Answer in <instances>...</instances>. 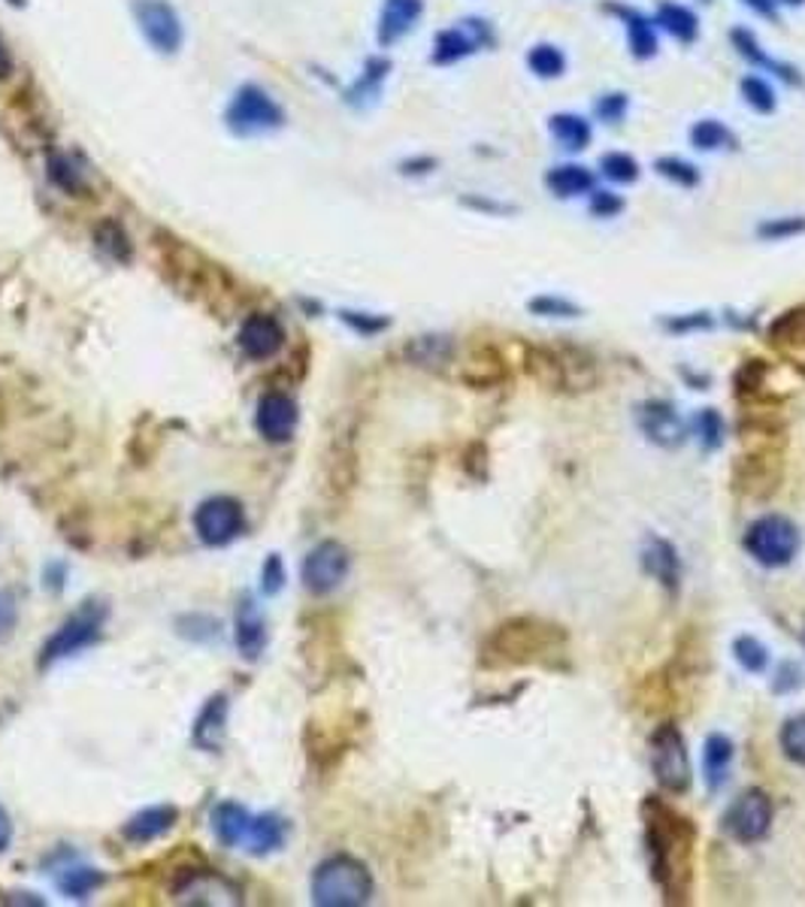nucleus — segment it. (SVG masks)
Segmentation results:
<instances>
[{
  "label": "nucleus",
  "mask_w": 805,
  "mask_h": 907,
  "mask_svg": "<svg viewBox=\"0 0 805 907\" xmlns=\"http://www.w3.org/2000/svg\"><path fill=\"white\" fill-rule=\"evenodd\" d=\"M385 73H388V61H369L367 76H364V80L357 82L355 88H352V101H355L357 94H360V97L376 94V91H379V82L385 80Z\"/></svg>",
  "instance_id": "de8ad7c7"
},
{
  "label": "nucleus",
  "mask_w": 805,
  "mask_h": 907,
  "mask_svg": "<svg viewBox=\"0 0 805 907\" xmlns=\"http://www.w3.org/2000/svg\"><path fill=\"white\" fill-rule=\"evenodd\" d=\"M176 820H179V811L172 805H151L130 816L125 826H122V835L130 844H149V841H158L161 835H167L176 826Z\"/></svg>",
  "instance_id": "f3484780"
},
{
  "label": "nucleus",
  "mask_w": 805,
  "mask_h": 907,
  "mask_svg": "<svg viewBox=\"0 0 805 907\" xmlns=\"http://www.w3.org/2000/svg\"><path fill=\"white\" fill-rule=\"evenodd\" d=\"M509 378V363L494 345H482L470 354V361L463 363V382L475 390H488V387L503 385Z\"/></svg>",
  "instance_id": "a211bd4d"
},
{
  "label": "nucleus",
  "mask_w": 805,
  "mask_h": 907,
  "mask_svg": "<svg viewBox=\"0 0 805 907\" xmlns=\"http://www.w3.org/2000/svg\"><path fill=\"white\" fill-rule=\"evenodd\" d=\"M245 518H242V505L230 497H212L200 502L195 511V530L200 542L221 548V544L233 542L242 533Z\"/></svg>",
  "instance_id": "9d476101"
},
{
  "label": "nucleus",
  "mask_w": 805,
  "mask_h": 907,
  "mask_svg": "<svg viewBox=\"0 0 805 907\" xmlns=\"http://www.w3.org/2000/svg\"><path fill=\"white\" fill-rule=\"evenodd\" d=\"M569 654V638L564 626L542 621L533 614H518L496 626L484 638L482 663L484 669H564Z\"/></svg>",
  "instance_id": "f03ea898"
},
{
  "label": "nucleus",
  "mask_w": 805,
  "mask_h": 907,
  "mask_svg": "<svg viewBox=\"0 0 805 907\" xmlns=\"http://www.w3.org/2000/svg\"><path fill=\"white\" fill-rule=\"evenodd\" d=\"M803 645H805V635H803Z\"/></svg>",
  "instance_id": "052dcab7"
},
{
  "label": "nucleus",
  "mask_w": 805,
  "mask_h": 907,
  "mask_svg": "<svg viewBox=\"0 0 805 907\" xmlns=\"http://www.w3.org/2000/svg\"><path fill=\"white\" fill-rule=\"evenodd\" d=\"M552 136L569 152H582L590 143V125H587L582 115L564 113L552 118Z\"/></svg>",
  "instance_id": "cd10ccee"
},
{
  "label": "nucleus",
  "mask_w": 805,
  "mask_h": 907,
  "mask_svg": "<svg viewBox=\"0 0 805 907\" xmlns=\"http://www.w3.org/2000/svg\"><path fill=\"white\" fill-rule=\"evenodd\" d=\"M624 209V200L618 197V194L611 191H594V197H590V212L597 218H611L618 216Z\"/></svg>",
  "instance_id": "09e8293b"
},
{
  "label": "nucleus",
  "mask_w": 805,
  "mask_h": 907,
  "mask_svg": "<svg viewBox=\"0 0 805 907\" xmlns=\"http://www.w3.org/2000/svg\"><path fill=\"white\" fill-rule=\"evenodd\" d=\"M745 551L760 566L766 569H782L794 563V556L799 554V544H803V535L796 530V523L784 514H763L757 521L748 527L745 539Z\"/></svg>",
  "instance_id": "39448f33"
},
{
  "label": "nucleus",
  "mask_w": 805,
  "mask_h": 907,
  "mask_svg": "<svg viewBox=\"0 0 805 907\" xmlns=\"http://www.w3.org/2000/svg\"><path fill=\"white\" fill-rule=\"evenodd\" d=\"M690 143H693V148H700V152H718V148H724L733 143V134H730L721 122L705 118V122H697V125H693V131H690Z\"/></svg>",
  "instance_id": "c9c22d12"
},
{
  "label": "nucleus",
  "mask_w": 805,
  "mask_h": 907,
  "mask_svg": "<svg viewBox=\"0 0 805 907\" xmlns=\"http://www.w3.org/2000/svg\"><path fill=\"white\" fill-rule=\"evenodd\" d=\"M648 762L657 786L669 795H684L693 783L688 760V741L676 723H660L648 738Z\"/></svg>",
  "instance_id": "20e7f679"
},
{
  "label": "nucleus",
  "mask_w": 805,
  "mask_h": 907,
  "mask_svg": "<svg viewBox=\"0 0 805 907\" xmlns=\"http://www.w3.org/2000/svg\"><path fill=\"white\" fill-rule=\"evenodd\" d=\"M770 336L775 345H784V348H805V306L791 309L782 317H775Z\"/></svg>",
  "instance_id": "c85d7f7f"
},
{
  "label": "nucleus",
  "mask_w": 805,
  "mask_h": 907,
  "mask_svg": "<svg viewBox=\"0 0 805 907\" xmlns=\"http://www.w3.org/2000/svg\"><path fill=\"white\" fill-rule=\"evenodd\" d=\"M645 853L651 862L655 884L667 905H688L693 893V859H697V826L688 814L657 795L642 802Z\"/></svg>",
  "instance_id": "f257e3e1"
},
{
  "label": "nucleus",
  "mask_w": 805,
  "mask_h": 907,
  "mask_svg": "<svg viewBox=\"0 0 805 907\" xmlns=\"http://www.w3.org/2000/svg\"><path fill=\"white\" fill-rule=\"evenodd\" d=\"M475 49V40H472L467 31L460 28H451V31H442L437 37V49H433V61L437 64H454L460 58H467Z\"/></svg>",
  "instance_id": "2f4dec72"
},
{
  "label": "nucleus",
  "mask_w": 805,
  "mask_h": 907,
  "mask_svg": "<svg viewBox=\"0 0 805 907\" xmlns=\"http://www.w3.org/2000/svg\"><path fill=\"white\" fill-rule=\"evenodd\" d=\"M697 436H700L702 448L714 451L718 445L724 442V418L714 408H702L697 415Z\"/></svg>",
  "instance_id": "79ce46f5"
},
{
  "label": "nucleus",
  "mask_w": 805,
  "mask_h": 907,
  "mask_svg": "<svg viewBox=\"0 0 805 907\" xmlns=\"http://www.w3.org/2000/svg\"><path fill=\"white\" fill-rule=\"evenodd\" d=\"M266 645V626L264 617L258 612L252 600H242L237 608V647L245 659H258Z\"/></svg>",
  "instance_id": "412c9836"
},
{
  "label": "nucleus",
  "mask_w": 805,
  "mask_h": 907,
  "mask_svg": "<svg viewBox=\"0 0 805 907\" xmlns=\"http://www.w3.org/2000/svg\"><path fill=\"white\" fill-rule=\"evenodd\" d=\"M285 345V330L279 324L273 315H264V312H254L242 321L240 327V348L245 357L252 361H270L276 357Z\"/></svg>",
  "instance_id": "2eb2a0df"
},
{
  "label": "nucleus",
  "mask_w": 805,
  "mask_h": 907,
  "mask_svg": "<svg viewBox=\"0 0 805 907\" xmlns=\"http://www.w3.org/2000/svg\"><path fill=\"white\" fill-rule=\"evenodd\" d=\"M639 430L645 432L648 442L660 445V448H679L688 436L679 411L663 399H648L639 406Z\"/></svg>",
  "instance_id": "f8f14e48"
},
{
  "label": "nucleus",
  "mask_w": 805,
  "mask_h": 907,
  "mask_svg": "<svg viewBox=\"0 0 805 907\" xmlns=\"http://www.w3.org/2000/svg\"><path fill=\"white\" fill-rule=\"evenodd\" d=\"M254 427L266 442H288L294 436V427H297V403L288 394H266L258 403V411H254Z\"/></svg>",
  "instance_id": "ddd939ff"
},
{
  "label": "nucleus",
  "mask_w": 805,
  "mask_h": 907,
  "mask_svg": "<svg viewBox=\"0 0 805 907\" xmlns=\"http://www.w3.org/2000/svg\"><path fill=\"white\" fill-rule=\"evenodd\" d=\"M627 97L624 94H603L597 103V118L606 125H621L624 115H627Z\"/></svg>",
  "instance_id": "a18cd8bd"
},
{
  "label": "nucleus",
  "mask_w": 805,
  "mask_h": 907,
  "mask_svg": "<svg viewBox=\"0 0 805 907\" xmlns=\"http://www.w3.org/2000/svg\"><path fill=\"white\" fill-rule=\"evenodd\" d=\"M12 841V823H10V814L3 811V805H0V853L10 847Z\"/></svg>",
  "instance_id": "6e6d98bb"
},
{
  "label": "nucleus",
  "mask_w": 805,
  "mask_h": 907,
  "mask_svg": "<svg viewBox=\"0 0 805 907\" xmlns=\"http://www.w3.org/2000/svg\"><path fill=\"white\" fill-rule=\"evenodd\" d=\"M94 239H97V246L113 258V261L118 263H127L130 261V254H134V249H130V239H127V233L122 230V225H115V221H101L97 225V230H94Z\"/></svg>",
  "instance_id": "473e14b6"
},
{
  "label": "nucleus",
  "mask_w": 805,
  "mask_h": 907,
  "mask_svg": "<svg viewBox=\"0 0 805 907\" xmlns=\"http://www.w3.org/2000/svg\"><path fill=\"white\" fill-rule=\"evenodd\" d=\"M657 173H660V176H667L669 181H676V185H684V188H693V185L700 181V173H697V167H693V164H688V160H681V158L657 160Z\"/></svg>",
  "instance_id": "c03bdc74"
},
{
  "label": "nucleus",
  "mask_w": 805,
  "mask_h": 907,
  "mask_svg": "<svg viewBox=\"0 0 805 907\" xmlns=\"http://www.w3.org/2000/svg\"><path fill=\"white\" fill-rule=\"evenodd\" d=\"M805 230V218H775V221H766V225L760 227L757 233L763 239H787V237H796V233H803Z\"/></svg>",
  "instance_id": "49530a36"
},
{
  "label": "nucleus",
  "mask_w": 805,
  "mask_h": 907,
  "mask_svg": "<svg viewBox=\"0 0 805 907\" xmlns=\"http://www.w3.org/2000/svg\"><path fill=\"white\" fill-rule=\"evenodd\" d=\"M352 569V554L339 542H322L312 548L303 560V584L315 596L334 593Z\"/></svg>",
  "instance_id": "1a4fd4ad"
},
{
  "label": "nucleus",
  "mask_w": 805,
  "mask_h": 907,
  "mask_svg": "<svg viewBox=\"0 0 805 907\" xmlns=\"http://www.w3.org/2000/svg\"><path fill=\"white\" fill-rule=\"evenodd\" d=\"M527 64L536 76H542V80H557V76L566 70V58L557 45L540 43L530 49Z\"/></svg>",
  "instance_id": "72a5a7b5"
},
{
  "label": "nucleus",
  "mask_w": 805,
  "mask_h": 907,
  "mask_svg": "<svg viewBox=\"0 0 805 907\" xmlns=\"http://www.w3.org/2000/svg\"><path fill=\"white\" fill-rule=\"evenodd\" d=\"M742 97H745L748 106L757 110V113H772V110H775V91H772L770 82L763 80V76H757V73H751V76L742 80Z\"/></svg>",
  "instance_id": "58836bf2"
},
{
  "label": "nucleus",
  "mask_w": 805,
  "mask_h": 907,
  "mask_svg": "<svg viewBox=\"0 0 805 907\" xmlns=\"http://www.w3.org/2000/svg\"><path fill=\"white\" fill-rule=\"evenodd\" d=\"M176 898L185 905H240V889L216 872L185 874L176 886Z\"/></svg>",
  "instance_id": "4468645a"
},
{
  "label": "nucleus",
  "mask_w": 805,
  "mask_h": 907,
  "mask_svg": "<svg viewBox=\"0 0 805 907\" xmlns=\"http://www.w3.org/2000/svg\"><path fill=\"white\" fill-rule=\"evenodd\" d=\"M642 569L657 581V584H663L669 593H676V590H679L681 556H679V551L672 548V542H667V539H657V535H651V539L645 542Z\"/></svg>",
  "instance_id": "dca6fc26"
},
{
  "label": "nucleus",
  "mask_w": 805,
  "mask_h": 907,
  "mask_svg": "<svg viewBox=\"0 0 805 907\" xmlns=\"http://www.w3.org/2000/svg\"><path fill=\"white\" fill-rule=\"evenodd\" d=\"M784 3H787V7H799L803 0H784Z\"/></svg>",
  "instance_id": "bf43d9fd"
},
{
  "label": "nucleus",
  "mask_w": 805,
  "mask_h": 907,
  "mask_svg": "<svg viewBox=\"0 0 805 907\" xmlns=\"http://www.w3.org/2000/svg\"><path fill=\"white\" fill-rule=\"evenodd\" d=\"M745 3L760 15H775V0H745Z\"/></svg>",
  "instance_id": "13d9d810"
},
{
  "label": "nucleus",
  "mask_w": 805,
  "mask_h": 907,
  "mask_svg": "<svg viewBox=\"0 0 805 907\" xmlns=\"http://www.w3.org/2000/svg\"><path fill=\"white\" fill-rule=\"evenodd\" d=\"M421 10H425L421 0H385L379 19V43L391 45L409 34L415 22L421 19Z\"/></svg>",
  "instance_id": "aec40b11"
},
{
  "label": "nucleus",
  "mask_w": 805,
  "mask_h": 907,
  "mask_svg": "<svg viewBox=\"0 0 805 907\" xmlns=\"http://www.w3.org/2000/svg\"><path fill=\"white\" fill-rule=\"evenodd\" d=\"M624 15V22H627V34H630V52L636 58H651L657 52V34H655V24L648 22L645 15H639V12H627V10H618Z\"/></svg>",
  "instance_id": "c756f323"
},
{
  "label": "nucleus",
  "mask_w": 805,
  "mask_h": 907,
  "mask_svg": "<svg viewBox=\"0 0 805 907\" xmlns=\"http://www.w3.org/2000/svg\"><path fill=\"white\" fill-rule=\"evenodd\" d=\"M134 15H137L139 31L149 40V45L161 55H172L182 45V22L164 0H137L134 3Z\"/></svg>",
  "instance_id": "9b49d317"
},
{
  "label": "nucleus",
  "mask_w": 805,
  "mask_h": 907,
  "mask_svg": "<svg viewBox=\"0 0 805 907\" xmlns=\"http://www.w3.org/2000/svg\"><path fill=\"white\" fill-rule=\"evenodd\" d=\"M285 844V823L273 814L252 816V826H249V838H245V851L254 856H266V853H276Z\"/></svg>",
  "instance_id": "b1692460"
},
{
  "label": "nucleus",
  "mask_w": 805,
  "mask_h": 907,
  "mask_svg": "<svg viewBox=\"0 0 805 907\" xmlns=\"http://www.w3.org/2000/svg\"><path fill=\"white\" fill-rule=\"evenodd\" d=\"M373 896V877L355 856H331L312 874V901L322 907H357Z\"/></svg>",
  "instance_id": "7ed1b4c3"
},
{
  "label": "nucleus",
  "mask_w": 805,
  "mask_h": 907,
  "mask_svg": "<svg viewBox=\"0 0 805 907\" xmlns=\"http://www.w3.org/2000/svg\"><path fill=\"white\" fill-rule=\"evenodd\" d=\"M104 621H106L104 605H94V602H88L85 608H80V612L73 614L70 621H64V624L58 626L55 635H52L46 645H43V650H40V666L46 669V666L58 663V659L76 657L80 650L92 647L94 642L101 638Z\"/></svg>",
  "instance_id": "423d86ee"
},
{
  "label": "nucleus",
  "mask_w": 805,
  "mask_h": 907,
  "mask_svg": "<svg viewBox=\"0 0 805 907\" xmlns=\"http://www.w3.org/2000/svg\"><path fill=\"white\" fill-rule=\"evenodd\" d=\"M285 122V113L264 88L242 85L228 106V127L240 136L270 134Z\"/></svg>",
  "instance_id": "0eeeda50"
},
{
  "label": "nucleus",
  "mask_w": 805,
  "mask_h": 907,
  "mask_svg": "<svg viewBox=\"0 0 805 907\" xmlns=\"http://www.w3.org/2000/svg\"><path fill=\"white\" fill-rule=\"evenodd\" d=\"M733 741L721 732H712L705 738V748H702V765H705V783L709 790L718 793L721 786L726 783V774H730V762H733Z\"/></svg>",
  "instance_id": "4be33fe9"
},
{
  "label": "nucleus",
  "mask_w": 805,
  "mask_h": 907,
  "mask_svg": "<svg viewBox=\"0 0 805 907\" xmlns=\"http://www.w3.org/2000/svg\"><path fill=\"white\" fill-rule=\"evenodd\" d=\"M730 37H733V45H736L739 52H742V55L751 61V64H757V67L766 70V73H775V76H782V80L791 82V85H796V82H799L796 70L787 67V64H778V61H772V58L763 52V45H760L754 37L748 34L745 28H736V31H733Z\"/></svg>",
  "instance_id": "393cba45"
},
{
  "label": "nucleus",
  "mask_w": 805,
  "mask_h": 907,
  "mask_svg": "<svg viewBox=\"0 0 805 907\" xmlns=\"http://www.w3.org/2000/svg\"><path fill=\"white\" fill-rule=\"evenodd\" d=\"M282 581H285V572H282V560L273 554L270 560H266V566H264V590H266V593H276V590L282 587Z\"/></svg>",
  "instance_id": "864d4df0"
},
{
  "label": "nucleus",
  "mask_w": 805,
  "mask_h": 907,
  "mask_svg": "<svg viewBox=\"0 0 805 907\" xmlns=\"http://www.w3.org/2000/svg\"><path fill=\"white\" fill-rule=\"evenodd\" d=\"M101 884H104V874L94 868H67L58 877V889L73 898H88Z\"/></svg>",
  "instance_id": "f704fd0d"
},
{
  "label": "nucleus",
  "mask_w": 805,
  "mask_h": 907,
  "mask_svg": "<svg viewBox=\"0 0 805 907\" xmlns=\"http://www.w3.org/2000/svg\"><path fill=\"white\" fill-rule=\"evenodd\" d=\"M545 185L552 188L554 197H578L594 188V173H587V167H578V164H564L545 176Z\"/></svg>",
  "instance_id": "a878e982"
},
{
  "label": "nucleus",
  "mask_w": 805,
  "mask_h": 907,
  "mask_svg": "<svg viewBox=\"0 0 805 907\" xmlns=\"http://www.w3.org/2000/svg\"><path fill=\"white\" fill-rule=\"evenodd\" d=\"M733 657L748 675H763L770 666V647L757 642L754 635H739L733 642Z\"/></svg>",
  "instance_id": "7c9ffc66"
},
{
  "label": "nucleus",
  "mask_w": 805,
  "mask_h": 907,
  "mask_svg": "<svg viewBox=\"0 0 805 907\" xmlns=\"http://www.w3.org/2000/svg\"><path fill=\"white\" fill-rule=\"evenodd\" d=\"M657 24L672 34L676 40H684V43H693L697 40V31H700V22L697 15L688 10V7H679V3H660L657 7Z\"/></svg>",
  "instance_id": "bb28decb"
},
{
  "label": "nucleus",
  "mask_w": 805,
  "mask_h": 907,
  "mask_svg": "<svg viewBox=\"0 0 805 907\" xmlns=\"http://www.w3.org/2000/svg\"><path fill=\"white\" fill-rule=\"evenodd\" d=\"M15 621H19V608H15V600L10 593L0 590V642L10 638L12 629H15Z\"/></svg>",
  "instance_id": "8fccbe9b"
},
{
  "label": "nucleus",
  "mask_w": 805,
  "mask_h": 907,
  "mask_svg": "<svg viewBox=\"0 0 805 907\" xmlns=\"http://www.w3.org/2000/svg\"><path fill=\"white\" fill-rule=\"evenodd\" d=\"M599 170H603V176H606V179L621 181V185L639 179V164H636L630 155H624V152H611V155H603V160H599Z\"/></svg>",
  "instance_id": "a19ab883"
},
{
  "label": "nucleus",
  "mask_w": 805,
  "mask_h": 907,
  "mask_svg": "<svg viewBox=\"0 0 805 907\" xmlns=\"http://www.w3.org/2000/svg\"><path fill=\"white\" fill-rule=\"evenodd\" d=\"M249 826H252V814L245 807L233 805V802H224L212 814V828H216V835H219L224 847H242L249 838Z\"/></svg>",
  "instance_id": "5701e85b"
},
{
  "label": "nucleus",
  "mask_w": 805,
  "mask_h": 907,
  "mask_svg": "<svg viewBox=\"0 0 805 907\" xmlns=\"http://www.w3.org/2000/svg\"><path fill=\"white\" fill-rule=\"evenodd\" d=\"M12 73V58H10V49L3 45V40H0V80H7Z\"/></svg>",
  "instance_id": "4d7b16f0"
},
{
  "label": "nucleus",
  "mask_w": 805,
  "mask_h": 907,
  "mask_svg": "<svg viewBox=\"0 0 805 907\" xmlns=\"http://www.w3.org/2000/svg\"><path fill=\"white\" fill-rule=\"evenodd\" d=\"M527 309L533 312V315H542V317H578L582 315V309L575 306V303H569V300H564V296H533L527 303Z\"/></svg>",
  "instance_id": "37998d69"
},
{
  "label": "nucleus",
  "mask_w": 805,
  "mask_h": 907,
  "mask_svg": "<svg viewBox=\"0 0 805 907\" xmlns=\"http://www.w3.org/2000/svg\"><path fill=\"white\" fill-rule=\"evenodd\" d=\"M409 357L421 366H439L451 361V340L446 336H425L409 345Z\"/></svg>",
  "instance_id": "e433bc0d"
},
{
  "label": "nucleus",
  "mask_w": 805,
  "mask_h": 907,
  "mask_svg": "<svg viewBox=\"0 0 805 907\" xmlns=\"http://www.w3.org/2000/svg\"><path fill=\"white\" fill-rule=\"evenodd\" d=\"M778 741H782L784 757L805 769V715L791 717V720L782 726V736H778Z\"/></svg>",
  "instance_id": "4c0bfd02"
},
{
  "label": "nucleus",
  "mask_w": 805,
  "mask_h": 907,
  "mask_svg": "<svg viewBox=\"0 0 805 907\" xmlns=\"http://www.w3.org/2000/svg\"><path fill=\"white\" fill-rule=\"evenodd\" d=\"M343 317L352 324V327L360 330V333H379V330L388 327V321H385V317H355V312H345Z\"/></svg>",
  "instance_id": "5fc2aeb1"
},
{
  "label": "nucleus",
  "mask_w": 805,
  "mask_h": 907,
  "mask_svg": "<svg viewBox=\"0 0 805 907\" xmlns=\"http://www.w3.org/2000/svg\"><path fill=\"white\" fill-rule=\"evenodd\" d=\"M775 805L763 790H745L733 805L724 811V832L739 844H757L770 835Z\"/></svg>",
  "instance_id": "6e6552de"
},
{
  "label": "nucleus",
  "mask_w": 805,
  "mask_h": 907,
  "mask_svg": "<svg viewBox=\"0 0 805 907\" xmlns=\"http://www.w3.org/2000/svg\"><path fill=\"white\" fill-rule=\"evenodd\" d=\"M224 732H228V696H212L203 705V711L197 715L191 738H195V744L200 750L216 753V750H221Z\"/></svg>",
  "instance_id": "6ab92c4d"
},
{
  "label": "nucleus",
  "mask_w": 805,
  "mask_h": 907,
  "mask_svg": "<svg viewBox=\"0 0 805 907\" xmlns=\"http://www.w3.org/2000/svg\"><path fill=\"white\" fill-rule=\"evenodd\" d=\"M667 327L672 330V333H688V330H705V327H712V317L705 315V312H697V315H688V317H672V321H667Z\"/></svg>",
  "instance_id": "3c124183"
},
{
  "label": "nucleus",
  "mask_w": 805,
  "mask_h": 907,
  "mask_svg": "<svg viewBox=\"0 0 805 907\" xmlns=\"http://www.w3.org/2000/svg\"><path fill=\"white\" fill-rule=\"evenodd\" d=\"M49 179L55 181L61 191H85V179H82V173L76 170V164L67 158H61V155H52V158H49Z\"/></svg>",
  "instance_id": "ea45409f"
},
{
  "label": "nucleus",
  "mask_w": 805,
  "mask_h": 907,
  "mask_svg": "<svg viewBox=\"0 0 805 907\" xmlns=\"http://www.w3.org/2000/svg\"><path fill=\"white\" fill-rule=\"evenodd\" d=\"M796 687H803V671L794 663H784L782 669H778V680H775V692L796 690Z\"/></svg>",
  "instance_id": "603ef678"
}]
</instances>
